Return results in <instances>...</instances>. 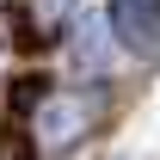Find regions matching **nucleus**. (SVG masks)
Wrapping results in <instances>:
<instances>
[{"instance_id":"obj_4","label":"nucleus","mask_w":160,"mask_h":160,"mask_svg":"<svg viewBox=\"0 0 160 160\" xmlns=\"http://www.w3.org/2000/svg\"><path fill=\"white\" fill-rule=\"evenodd\" d=\"M62 12H68V0H19V12H12V25H19V37H49L62 25Z\"/></svg>"},{"instance_id":"obj_3","label":"nucleus","mask_w":160,"mask_h":160,"mask_svg":"<svg viewBox=\"0 0 160 160\" xmlns=\"http://www.w3.org/2000/svg\"><path fill=\"white\" fill-rule=\"evenodd\" d=\"M111 49H123L117 31H111V19H80L74 25V43H68V62H74V74L105 80L111 74Z\"/></svg>"},{"instance_id":"obj_2","label":"nucleus","mask_w":160,"mask_h":160,"mask_svg":"<svg viewBox=\"0 0 160 160\" xmlns=\"http://www.w3.org/2000/svg\"><path fill=\"white\" fill-rule=\"evenodd\" d=\"M111 31L129 56H154L160 49V0H111Z\"/></svg>"},{"instance_id":"obj_1","label":"nucleus","mask_w":160,"mask_h":160,"mask_svg":"<svg viewBox=\"0 0 160 160\" xmlns=\"http://www.w3.org/2000/svg\"><path fill=\"white\" fill-rule=\"evenodd\" d=\"M86 129H92V99L86 92H49V105L31 117V136H37L43 154H68L74 142H86Z\"/></svg>"}]
</instances>
